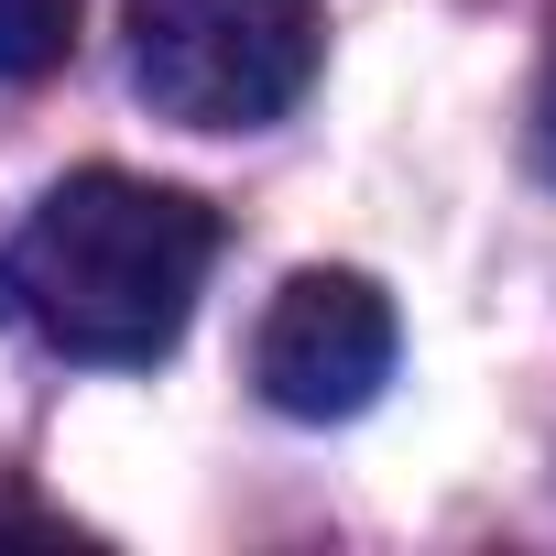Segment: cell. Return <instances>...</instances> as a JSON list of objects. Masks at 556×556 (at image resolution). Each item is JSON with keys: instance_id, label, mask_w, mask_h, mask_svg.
Segmentation results:
<instances>
[{"instance_id": "obj_5", "label": "cell", "mask_w": 556, "mask_h": 556, "mask_svg": "<svg viewBox=\"0 0 556 556\" xmlns=\"http://www.w3.org/2000/svg\"><path fill=\"white\" fill-rule=\"evenodd\" d=\"M534 164L556 175V66H545V88H534Z\"/></svg>"}, {"instance_id": "obj_1", "label": "cell", "mask_w": 556, "mask_h": 556, "mask_svg": "<svg viewBox=\"0 0 556 556\" xmlns=\"http://www.w3.org/2000/svg\"><path fill=\"white\" fill-rule=\"evenodd\" d=\"M218 262V207L121 164H88L23 207L0 240V317L34 350L88 361V371H153Z\"/></svg>"}, {"instance_id": "obj_3", "label": "cell", "mask_w": 556, "mask_h": 556, "mask_svg": "<svg viewBox=\"0 0 556 556\" xmlns=\"http://www.w3.org/2000/svg\"><path fill=\"white\" fill-rule=\"evenodd\" d=\"M404 361V328H393V295L371 285V273H295L285 295L262 306L251 328V382L273 415H295V426H350Z\"/></svg>"}, {"instance_id": "obj_4", "label": "cell", "mask_w": 556, "mask_h": 556, "mask_svg": "<svg viewBox=\"0 0 556 556\" xmlns=\"http://www.w3.org/2000/svg\"><path fill=\"white\" fill-rule=\"evenodd\" d=\"M77 45V0H0V88L55 77Z\"/></svg>"}, {"instance_id": "obj_2", "label": "cell", "mask_w": 556, "mask_h": 556, "mask_svg": "<svg viewBox=\"0 0 556 556\" xmlns=\"http://www.w3.org/2000/svg\"><path fill=\"white\" fill-rule=\"evenodd\" d=\"M131 88L175 131H273L328 66L317 0H131Z\"/></svg>"}]
</instances>
